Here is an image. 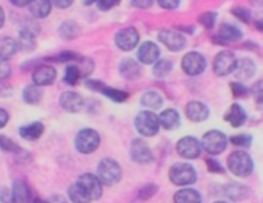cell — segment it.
Returning <instances> with one entry per match:
<instances>
[{"mask_svg": "<svg viewBox=\"0 0 263 203\" xmlns=\"http://www.w3.org/2000/svg\"><path fill=\"white\" fill-rule=\"evenodd\" d=\"M254 163L248 153L245 151H234L228 157V170L239 177H248L253 173Z\"/></svg>", "mask_w": 263, "mask_h": 203, "instance_id": "1", "label": "cell"}, {"mask_svg": "<svg viewBox=\"0 0 263 203\" xmlns=\"http://www.w3.org/2000/svg\"><path fill=\"white\" fill-rule=\"evenodd\" d=\"M122 177V170L119 163L112 159H103L97 167V179L103 185H116Z\"/></svg>", "mask_w": 263, "mask_h": 203, "instance_id": "2", "label": "cell"}, {"mask_svg": "<svg viewBox=\"0 0 263 203\" xmlns=\"http://www.w3.org/2000/svg\"><path fill=\"white\" fill-rule=\"evenodd\" d=\"M170 179H171V182L174 185L185 187V185L194 183L196 179H197V174H196V170L191 165H188V163H176L170 170Z\"/></svg>", "mask_w": 263, "mask_h": 203, "instance_id": "3", "label": "cell"}, {"mask_svg": "<svg viewBox=\"0 0 263 203\" xmlns=\"http://www.w3.org/2000/svg\"><path fill=\"white\" fill-rule=\"evenodd\" d=\"M136 128L137 131L145 136V137H151V136H156L159 128H160V122H159V117L151 113V111H142L137 117H136Z\"/></svg>", "mask_w": 263, "mask_h": 203, "instance_id": "4", "label": "cell"}, {"mask_svg": "<svg viewBox=\"0 0 263 203\" xmlns=\"http://www.w3.org/2000/svg\"><path fill=\"white\" fill-rule=\"evenodd\" d=\"M100 145V136L94 130H82L76 137V148L82 154L94 153Z\"/></svg>", "mask_w": 263, "mask_h": 203, "instance_id": "5", "label": "cell"}, {"mask_svg": "<svg viewBox=\"0 0 263 203\" xmlns=\"http://www.w3.org/2000/svg\"><path fill=\"white\" fill-rule=\"evenodd\" d=\"M227 145H228V139L220 131H210L203 136V140H202V148L210 154L223 153Z\"/></svg>", "mask_w": 263, "mask_h": 203, "instance_id": "6", "label": "cell"}, {"mask_svg": "<svg viewBox=\"0 0 263 203\" xmlns=\"http://www.w3.org/2000/svg\"><path fill=\"white\" fill-rule=\"evenodd\" d=\"M182 68L188 76H199L206 68V60L202 54L193 51L182 59Z\"/></svg>", "mask_w": 263, "mask_h": 203, "instance_id": "7", "label": "cell"}, {"mask_svg": "<svg viewBox=\"0 0 263 203\" xmlns=\"http://www.w3.org/2000/svg\"><path fill=\"white\" fill-rule=\"evenodd\" d=\"M236 65H237V59L234 52L222 51L214 59V72L217 76H228L236 69Z\"/></svg>", "mask_w": 263, "mask_h": 203, "instance_id": "8", "label": "cell"}, {"mask_svg": "<svg viewBox=\"0 0 263 203\" xmlns=\"http://www.w3.org/2000/svg\"><path fill=\"white\" fill-rule=\"evenodd\" d=\"M77 183L85 190V193L88 194L89 200H99L102 197V182L97 179V176L92 174H82L77 179Z\"/></svg>", "mask_w": 263, "mask_h": 203, "instance_id": "9", "label": "cell"}, {"mask_svg": "<svg viewBox=\"0 0 263 203\" xmlns=\"http://www.w3.org/2000/svg\"><path fill=\"white\" fill-rule=\"evenodd\" d=\"M177 153L185 159H197L202 153V143L196 137H183L177 143Z\"/></svg>", "mask_w": 263, "mask_h": 203, "instance_id": "10", "label": "cell"}, {"mask_svg": "<svg viewBox=\"0 0 263 203\" xmlns=\"http://www.w3.org/2000/svg\"><path fill=\"white\" fill-rule=\"evenodd\" d=\"M139 43V32L136 28H125L116 34V45L123 51H131Z\"/></svg>", "mask_w": 263, "mask_h": 203, "instance_id": "11", "label": "cell"}, {"mask_svg": "<svg viewBox=\"0 0 263 203\" xmlns=\"http://www.w3.org/2000/svg\"><path fill=\"white\" fill-rule=\"evenodd\" d=\"M159 40L171 51H180L185 48L186 45V39L179 32V31H173V29H165L160 31L159 34Z\"/></svg>", "mask_w": 263, "mask_h": 203, "instance_id": "12", "label": "cell"}, {"mask_svg": "<svg viewBox=\"0 0 263 203\" xmlns=\"http://www.w3.org/2000/svg\"><path fill=\"white\" fill-rule=\"evenodd\" d=\"M129 153H131V159L136 163H149L153 160V153H151L149 146L142 139L133 140Z\"/></svg>", "mask_w": 263, "mask_h": 203, "instance_id": "13", "label": "cell"}, {"mask_svg": "<svg viewBox=\"0 0 263 203\" xmlns=\"http://www.w3.org/2000/svg\"><path fill=\"white\" fill-rule=\"evenodd\" d=\"M137 57L142 63L145 65H153L159 60L160 57V51H159V46L153 42H145L142 43V46L139 48V52H137Z\"/></svg>", "mask_w": 263, "mask_h": 203, "instance_id": "14", "label": "cell"}, {"mask_svg": "<svg viewBox=\"0 0 263 203\" xmlns=\"http://www.w3.org/2000/svg\"><path fill=\"white\" fill-rule=\"evenodd\" d=\"M57 77V71L49 66V65H43V66H39L34 74H32V80L35 85L39 86H46V85H51Z\"/></svg>", "mask_w": 263, "mask_h": 203, "instance_id": "15", "label": "cell"}, {"mask_svg": "<svg viewBox=\"0 0 263 203\" xmlns=\"http://www.w3.org/2000/svg\"><path fill=\"white\" fill-rule=\"evenodd\" d=\"M60 106L69 113H79L83 108V99L80 94L68 91L60 96Z\"/></svg>", "mask_w": 263, "mask_h": 203, "instance_id": "16", "label": "cell"}, {"mask_svg": "<svg viewBox=\"0 0 263 203\" xmlns=\"http://www.w3.org/2000/svg\"><path fill=\"white\" fill-rule=\"evenodd\" d=\"M208 114H210V109L202 102L194 100V102H190L186 105V116L193 122H203L208 119Z\"/></svg>", "mask_w": 263, "mask_h": 203, "instance_id": "17", "label": "cell"}, {"mask_svg": "<svg viewBox=\"0 0 263 203\" xmlns=\"http://www.w3.org/2000/svg\"><path fill=\"white\" fill-rule=\"evenodd\" d=\"M31 202V191L28 185L22 180H15L12 183L11 191V203H29Z\"/></svg>", "mask_w": 263, "mask_h": 203, "instance_id": "18", "label": "cell"}, {"mask_svg": "<svg viewBox=\"0 0 263 203\" xmlns=\"http://www.w3.org/2000/svg\"><path fill=\"white\" fill-rule=\"evenodd\" d=\"M119 71H120V74L125 79H129V80L139 79L140 74H142V68H140V65L134 59H123L120 62Z\"/></svg>", "mask_w": 263, "mask_h": 203, "instance_id": "19", "label": "cell"}, {"mask_svg": "<svg viewBox=\"0 0 263 203\" xmlns=\"http://www.w3.org/2000/svg\"><path fill=\"white\" fill-rule=\"evenodd\" d=\"M225 120H227L233 128H239V126H242V125L245 123V120H247V113H245V109H243L240 105L234 103V105L230 108V111L227 113Z\"/></svg>", "mask_w": 263, "mask_h": 203, "instance_id": "20", "label": "cell"}, {"mask_svg": "<svg viewBox=\"0 0 263 203\" xmlns=\"http://www.w3.org/2000/svg\"><path fill=\"white\" fill-rule=\"evenodd\" d=\"M234 71H236V76L239 77V80H248L256 72V63L251 59L237 60V65H236Z\"/></svg>", "mask_w": 263, "mask_h": 203, "instance_id": "21", "label": "cell"}, {"mask_svg": "<svg viewBox=\"0 0 263 203\" xmlns=\"http://www.w3.org/2000/svg\"><path fill=\"white\" fill-rule=\"evenodd\" d=\"M29 6V12L35 17V19H45L49 12H51V0H31L28 3Z\"/></svg>", "mask_w": 263, "mask_h": 203, "instance_id": "22", "label": "cell"}, {"mask_svg": "<svg viewBox=\"0 0 263 203\" xmlns=\"http://www.w3.org/2000/svg\"><path fill=\"white\" fill-rule=\"evenodd\" d=\"M159 122L160 125L165 128V130H174L179 126L180 123V116L176 109H165L160 117H159Z\"/></svg>", "mask_w": 263, "mask_h": 203, "instance_id": "23", "label": "cell"}, {"mask_svg": "<svg viewBox=\"0 0 263 203\" xmlns=\"http://www.w3.org/2000/svg\"><path fill=\"white\" fill-rule=\"evenodd\" d=\"M20 136L26 140H37L42 134H43V123L40 122H32L29 125H25L20 128Z\"/></svg>", "mask_w": 263, "mask_h": 203, "instance_id": "24", "label": "cell"}, {"mask_svg": "<svg viewBox=\"0 0 263 203\" xmlns=\"http://www.w3.org/2000/svg\"><path fill=\"white\" fill-rule=\"evenodd\" d=\"M18 49V43L11 39V37H5L0 40V60H9L11 57L15 56Z\"/></svg>", "mask_w": 263, "mask_h": 203, "instance_id": "25", "label": "cell"}, {"mask_svg": "<svg viewBox=\"0 0 263 203\" xmlns=\"http://www.w3.org/2000/svg\"><path fill=\"white\" fill-rule=\"evenodd\" d=\"M174 203H202V197L196 190L185 188V190H180L176 193Z\"/></svg>", "mask_w": 263, "mask_h": 203, "instance_id": "26", "label": "cell"}, {"mask_svg": "<svg viewBox=\"0 0 263 203\" xmlns=\"http://www.w3.org/2000/svg\"><path fill=\"white\" fill-rule=\"evenodd\" d=\"M219 39H222L225 42H237L242 39V32L236 26L223 23L219 29Z\"/></svg>", "mask_w": 263, "mask_h": 203, "instance_id": "27", "label": "cell"}, {"mask_svg": "<svg viewBox=\"0 0 263 203\" xmlns=\"http://www.w3.org/2000/svg\"><path fill=\"white\" fill-rule=\"evenodd\" d=\"M43 97V91L40 89L39 85H31V86H26L25 91H23V100L28 103V105H37Z\"/></svg>", "mask_w": 263, "mask_h": 203, "instance_id": "28", "label": "cell"}, {"mask_svg": "<svg viewBox=\"0 0 263 203\" xmlns=\"http://www.w3.org/2000/svg\"><path fill=\"white\" fill-rule=\"evenodd\" d=\"M162 103H163V99L156 91H149V93H145L142 96V105L148 106L149 109H157L162 106Z\"/></svg>", "mask_w": 263, "mask_h": 203, "instance_id": "29", "label": "cell"}, {"mask_svg": "<svg viewBox=\"0 0 263 203\" xmlns=\"http://www.w3.org/2000/svg\"><path fill=\"white\" fill-rule=\"evenodd\" d=\"M68 194H69V199H71V202L74 203H89V197H88V194L85 193V190L76 182L74 185H71L69 187V191H68Z\"/></svg>", "mask_w": 263, "mask_h": 203, "instance_id": "30", "label": "cell"}, {"mask_svg": "<svg viewBox=\"0 0 263 203\" xmlns=\"http://www.w3.org/2000/svg\"><path fill=\"white\" fill-rule=\"evenodd\" d=\"M34 35H35V29H29V28H23L20 31V46L23 49H32L35 42H34Z\"/></svg>", "mask_w": 263, "mask_h": 203, "instance_id": "31", "label": "cell"}, {"mask_svg": "<svg viewBox=\"0 0 263 203\" xmlns=\"http://www.w3.org/2000/svg\"><path fill=\"white\" fill-rule=\"evenodd\" d=\"M99 93L105 94L106 97H109L111 100H114V102H117V103H122V102H125V100L128 99V94H126V93L119 91V89H114V88H108V86H105V85H102V88H100Z\"/></svg>", "mask_w": 263, "mask_h": 203, "instance_id": "32", "label": "cell"}, {"mask_svg": "<svg viewBox=\"0 0 263 203\" xmlns=\"http://www.w3.org/2000/svg\"><path fill=\"white\" fill-rule=\"evenodd\" d=\"M171 69H173V63L170 60H157L153 72L157 79H163L165 76H168L171 72Z\"/></svg>", "mask_w": 263, "mask_h": 203, "instance_id": "33", "label": "cell"}, {"mask_svg": "<svg viewBox=\"0 0 263 203\" xmlns=\"http://www.w3.org/2000/svg\"><path fill=\"white\" fill-rule=\"evenodd\" d=\"M80 77H82V74H80V71H79V68H77L76 63L66 66V69H65V77H63L65 83H68V85H76V83L79 82Z\"/></svg>", "mask_w": 263, "mask_h": 203, "instance_id": "34", "label": "cell"}, {"mask_svg": "<svg viewBox=\"0 0 263 203\" xmlns=\"http://www.w3.org/2000/svg\"><path fill=\"white\" fill-rule=\"evenodd\" d=\"M60 34L65 37V39H72L79 34V26L77 23L74 22H65L60 25Z\"/></svg>", "mask_w": 263, "mask_h": 203, "instance_id": "35", "label": "cell"}, {"mask_svg": "<svg viewBox=\"0 0 263 203\" xmlns=\"http://www.w3.org/2000/svg\"><path fill=\"white\" fill-rule=\"evenodd\" d=\"M0 148L6 153H15V154H20L23 150L20 146H17L12 140H9L6 136H0Z\"/></svg>", "mask_w": 263, "mask_h": 203, "instance_id": "36", "label": "cell"}, {"mask_svg": "<svg viewBox=\"0 0 263 203\" xmlns=\"http://www.w3.org/2000/svg\"><path fill=\"white\" fill-rule=\"evenodd\" d=\"M77 68L82 74V77H88L92 71V62L89 59H85V57H79L77 59Z\"/></svg>", "mask_w": 263, "mask_h": 203, "instance_id": "37", "label": "cell"}, {"mask_svg": "<svg viewBox=\"0 0 263 203\" xmlns=\"http://www.w3.org/2000/svg\"><path fill=\"white\" fill-rule=\"evenodd\" d=\"M253 96H254V99H256L257 106H259L260 109H263V80L257 82V83L253 86Z\"/></svg>", "mask_w": 263, "mask_h": 203, "instance_id": "38", "label": "cell"}, {"mask_svg": "<svg viewBox=\"0 0 263 203\" xmlns=\"http://www.w3.org/2000/svg\"><path fill=\"white\" fill-rule=\"evenodd\" d=\"M231 143H234L236 146H250L251 145V136H248V134L233 136L231 137Z\"/></svg>", "mask_w": 263, "mask_h": 203, "instance_id": "39", "label": "cell"}, {"mask_svg": "<svg viewBox=\"0 0 263 203\" xmlns=\"http://www.w3.org/2000/svg\"><path fill=\"white\" fill-rule=\"evenodd\" d=\"M233 14H234L239 20H242V22H247V23L250 22V15H251V14H250V11H248L247 8H239V6H237V8H233Z\"/></svg>", "mask_w": 263, "mask_h": 203, "instance_id": "40", "label": "cell"}, {"mask_svg": "<svg viewBox=\"0 0 263 203\" xmlns=\"http://www.w3.org/2000/svg\"><path fill=\"white\" fill-rule=\"evenodd\" d=\"M214 22H216V14L214 12H206V14H202V17H200V23L205 28H213Z\"/></svg>", "mask_w": 263, "mask_h": 203, "instance_id": "41", "label": "cell"}, {"mask_svg": "<svg viewBox=\"0 0 263 203\" xmlns=\"http://www.w3.org/2000/svg\"><path fill=\"white\" fill-rule=\"evenodd\" d=\"M231 88H233V93H234L236 97H245V96H248V89L243 85L237 83V82L231 83Z\"/></svg>", "mask_w": 263, "mask_h": 203, "instance_id": "42", "label": "cell"}, {"mask_svg": "<svg viewBox=\"0 0 263 203\" xmlns=\"http://www.w3.org/2000/svg\"><path fill=\"white\" fill-rule=\"evenodd\" d=\"M119 2H120V0H97L96 3H97L99 9H102V11H108V9L114 8Z\"/></svg>", "mask_w": 263, "mask_h": 203, "instance_id": "43", "label": "cell"}, {"mask_svg": "<svg viewBox=\"0 0 263 203\" xmlns=\"http://www.w3.org/2000/svg\"><path fill=\"white\" fill-rule=\"evenodd\" d=\"M11 74V66L6 63V60H0V80H5Z\"/></svg>", "mask_w": 263, "mask_h": 203, "instance_id": "44", "label": "cell"}, {"mask_svg": "<svg viewBox=\"0 0 263 203\" xmlns=\"http://www.w3.org/2000/svg\"><path fill=\"white\" fill-rule=\"evenodd\" d=\"M157 2H159V5H160L162 8H165V9H174V8H177L179 3H180V0H157Z\"/></svg>", "mask_w": 263, "mask_h": 203, "instance_id": "45", "label": "cell"}, {"mask_svg": "<svg viewBox=\"0 0 263 203\" xmlns=\"http://www.w3.org/2000/svg\"><path fill=\"white\" fill-rule=\"evenodd\" d=\"M153 2H154V0H131L133 6H136V8H142V9L149 8V6L153 5Z\"/></svg>", "mask_w": 263, "mask_h": 203, "instance_id": "46", "label": "cell"}, {"mask_svg": "<svg viewBox=\"0 0 263 203\" xmlns=\"http://www.w3.org/2000/svg\"><path fill=\"white\" fill-rule=\"evenodd\" d=\"M72 2H74V0H51L52 5H55L57 8H62V9L69 8V6L72 5Z\"/></svg>", "mask_w": 263, "mask_h": 203, "instance_id": "47", "label": "cell"}, {"mask_svg": "<svg viewBox=\"0 0 263 203\" xmlns=\"http://www.w3.org/2000/svg\"><path fill=\"white\" fill-rule=\"evenodd\" d=\"M208 168L211 173H222L223 168L219 165V162H214V160H208Z\"/></svg>", "mask_w": 263, "mask_h": 203, "instance_id": "48", "label": "cell"}, {"mask_svg": "<svg viewBox=\"0 0 263 203\" xmlns=\"http://www.w3.org/2000/svg\"><path fill=\"white\" fill-rule=\"evenodd\" d=\"M8 119H9L8 113H6L5 109H2V108H0V128H3V126L8 123Z\"/></svg>", "mask_w": 263, "mask_h": 203, "instance_id": "49", "label": "cell"}, {"mask_svg": "<svg viewBox=\"0 0 263 203\" xmlns=\"http://www.w3.org/2000/svg\"><path fill=\"white\" fill-rule=\"evenodd\" d=\"M49 203H68L62 196H52L51 197V200H49Z\"/></svg>", "mask_w": 263, "mask_h": 203, "instance_id": "50", "label": "cell"}, {"mask_svg": "<svg viewBox=\"0 0 263 203\" xmlns=\"http://www.w3.org/2000/svg\"><path fill=\"white\" fill-rule=\"evenodd\" d=\"M12 5H15V6H25V5H28L31 0H9Z\"/></svg>", "mask_w": 263, "mask_h": 203, "instance_id": "51", "label": "cell"}, {"mask_svg": "<svg viewBox=\"0 0 263 203\" xmlns=\"http://www.w3.org/2000/svg\"><path fill=\"white\" fill-rule=\"evenodd\" d=\"M3 23H5V12H3V9L0 6V28L3 26Z\"/></svg>", "mask_w": 263, "mask_h": 203, "instance_id": "52", "label": "cell"}, {"mask_svg": "<svg viewBox=\"0 0 263 203\" xmlns=\"http://www.w3.org/2000/svg\"><path fill=\"white\" fill-rule=\"evenodd\" d=\"M251 3L256 6H263V0H251Z\"/></svg>", "mask_w": 263, "mask_h": 203, "instance_id": "53", "label": "cell"}, {"mask_svg": "<svg viewBox=\"0 0 263 203\" xmlns=\"http://www.w3.org/2000/svg\"><path fill=\"white\" fill-rule=\"evenodd\" d=\"M97 0H85V5H91V3H96Z\"/></svg>", "mask_w": 263, "mask_h": 203, "instance_id": "54", "label": "cell"}, {"mask_svg": "<svg viewBox=\"0 0 263 203\" xmlns=\"http://www.w3.org/2000/svg\"><path fill=\"white\" fill-rule=\"evenodd\" d=\"M34 203H49V202H45V200H42V199H35Z\"/></svg>", "mask_w": 263, "mask_h": 203, "instance_id": "55", "label": "cell"}, {"mask_svg": "<svg viewBox=\"0 0 263 203\" xmlns=\"http://www.w3.org/2000/svg\"><path fill=\"white\" fill-rule=\"evenodd\" d=\"M256 25H257V26H259V28H260V29H262V31H263V22H257Z\"/></svg>", "mask_w": 263, "mask_h": 203, "instance_id": "56", "label": "cell"}, {"mask_svg": "<svg viewBox=\"0 0 263 203\" xmlns=\"http://www.w3.org/2000/svg\"><path fill=\"white\" fill-rule=\"evenodd\" d=\"M214 203H228V202H214Z\"/></svg>", "mask_w": 263, "mask_h": 203, "instance_id": "57", "label": "cell"}]
</instances>
